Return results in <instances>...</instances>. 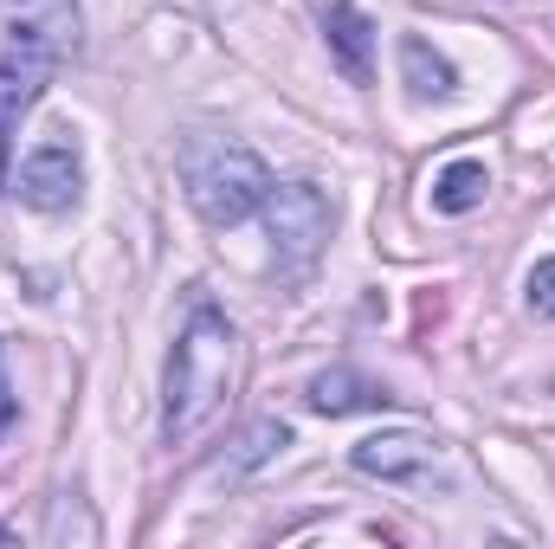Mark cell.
Returning <instances> with one entry per match:
<instances>
[{
	"label": "cell",
	"instance_id": "cell-1",
	"mask_svg": "<svg viewBox=\"0 0 555 549\" xmlns=\"http://www.w3.org/2000/svg\"><path fill=\"white\" fill-rule=\"evenodd\" d=\"M233 375H240V336L220 310H194L175 336V356H168V408H162V439L168 446H188L201 439L227 395H233Z\"/></svg>",
	"mask_w": 555,
	"mask_h": 549
},
{
	"label": "cell",
	"instance_id": "cell-2",
	"mask_svg": "<svg viewBox=\"0 0 555 549\" xmlns=\"http://www.w3.org/2000/svg\"><path fill=\"white\" fill-rule=\"evenodd\" d=\"M181 181H188V201L207 227H240L272 194V168L246 142H194L181 162Z\"/></svg>",
	"mask_w": 555,
	"mask_h": 549
},
{
	"label": "cell",
	"instance_id": "cell-3",
	"mask_svg": "<svg viewBox=\"0 0 555 549\" xmlns=\"http://www.w3.org/2000/svg\"><path fill=\"white\" fill-rule=\"evenodd\" d=\"M59 59H65V46L33 39V33H7L0 39V181L13 175V130L39 104V91L52 85Z\"/></svg>",
	"mask_w": 555,
	"mask_h": 549
},
{
	"label": "cell",
	"instance_id": "cell-4",
	"mask_svg": "<svg viewBox=\"0 0 555 549\" xmlns=\"http://www.w3.org/2000/svg\"><path fill=\"white\" fill-rule=\"evenodd\" d=\"M266 220H272L278 259L291 272H304L317 259V246L330 240V201L310 188V181H291V188H272L266 194Z\"/></svg>",
	"mask_w": 555,
	"mask_h": 549
},
{
	"label": "cell",
	"instance_id": "cell-5",
	"mask_svg": "<svg viewBox=\"0 0 555 549\" xmlns=\"http://www.w3.org/2000/svg\"><path fill=\"white\" fill-rule=\"evenodd\" d=\"M13 188H20V201H26L33 214H65V207H78V188H85L78 142L65 137V130H59V137H46L26 162H20Z\"/></svg>",
	"mask_w": 555,
	"mask_h": 549
},
{
	"label": "cell",
	"instance_id": "cell-6",
	"mask_svg": "<svg viewBox=\"0 0 555 549\" xmlns=\"http://www.w3.org/2000/svg\"><path fill=\"white\" fill-rule=\"evenodd\" d=\"M349 465L369 472V478H388V485H433L439 446L426 433H375L349 452Z\"/></svg>",
	"mask_w": 555,
	"mask_h": 549
},
{
	"label": "cell",
	"instance_id": "cell-7",
	"mask_svg": "<svg viewBox=\"0 0 555 549\" xmlns=\"http://www.w3.org/2000/svg\"><path fill=\"white\" fill-rule=\"evenodd\" d=\"M323 33H330V52H336V65H343V78L349 85H369L375 78V26L349 7V0H336L330 7V20H323Z\"/></svg>",
	"mask_w": 555,
	"mask_h": 549
},
{
	"label": "cell",
	"instance_id": "cell-8",
	"mask_svg": "<svg viewBox=\"0 0 555 549\" xmlns=\"http://www.w3.org/2000/svg\"><path fill=\"white\" fill-rule=\"evenodd\" d=\"M0 33H33L52 46H72L78 33V0H7V26Z\"/></svg>",
	"mask_w": 555,
	"mask_h": 549
},
{
	"label": "cell",
	"instance_id": "cell-9",
	"mask_svg": "<svg viewBox=\"0 0 555 549\" xmlns=\"http://www.w3.org/2000/svg\"><path fill=\"white\" fill-rule=\"evenodd\" d=\"M388 395L375 388V382H362L356 369H330V375H317L310 382V408L317 413H362V408H382Z\"/></svg>",
	"mask_w": 555,
	"mask_h": 549
},
{
	"label": "cell",
	"instance_id": "cell-10",
	"mask_svg": "<svg viewBox=\"0 0 555 549\" xmlns=\"http://www.w3.org/2000/svg\"><path fill=\"white\" fill-rule=\"evenodd\" d=\"M485 188H491L485 162H452V168L433 181V207H439V214H472V207H485Z\"/></svg>",
	"mask_w": 555,
	"mask_h": 549
},
{
	"label": "cell",
	"instance_id": "cell-11",
	"mask_svg": "<svg viewBox=\"0 0 555 549\" xmlns=\"http://www.w3.org/2000/svg\"><path fill=\"white\" fill-rule=\"evenodd\" d=\"M401 72H408V91L414 98H446L459 78H452V65L426 46V39H401Z\"/></svg>",
	"mask_w": 555,
	"mask_h": 549
},
{
	"label": "cell",
	"instance_id": "cell-12",
	"mask_svg": "<svg viewBox=\"0 0 555 549\" xmlns=\"http://www.w3.org/2000/svg\"><path fill=\"white\" fill-rule=\"evenodd\" d=\"M530 310H537V317H555V259H543V266L530 272Z\"/></svg>",
	"mask_w": 555,
	"mask_h": 549
},
{
	"label": "cell",
	"instance_id": "cell-13",
	"mask_svg": "<svg viewBox=\"0 0 555 549\" xmlns=\"http://www.w3.org/2000/svg\"><path fill=\"white\" fill-rule=\"evenodd\" d=\"M13 420H20V395H13V382H7V356H0V439H7Z\"/></svg>",
	"mask_w": 555,
	"mask_h": 549
}]
</instances>
